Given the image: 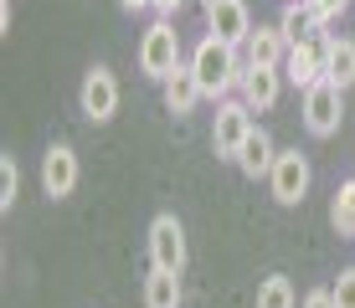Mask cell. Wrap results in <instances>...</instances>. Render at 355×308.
Returning <instances> with one entry per match:
<instances>
[{
    "label": "cell",
    "instance_id": "cell-1",
    "mask_svg": "<svg viewBox=\"0 0 355 308\" xmlns=\"http://www.w3.org/2000/svg\"><path fill=\"white\" fill-rule=\"evenodd\" d=\"M191 72H196V82H201V98H227L232 88H242L248 62L237 57V46L206 36V42H196V52H191Z\"/></svg>",
    "mask_w": 355,
    "mask_h": 308
},
{
    "label": "cell",
    "instance_id": "cell-2",
    "mask_svg": "<svg viewBox=\"0 0 355 308\" xmlns=\"http://www.w3.org/2000/svg\"><path fill=\"white\" fill-rule=\"evenodd\" d=\"M304 129L314 134V139H329V134L340 129V118H345V88H335L329 78H320L314 88H304Z\"/></svg>",
    "mask_w": 355,
    "mask_h": 308
},
{
    "label": "cell",
    "instance_id": "cell-3",
    "mask_svg": "<svg viewBox=\"0 0 355 308\" xmlns=\"http://www.w3.org/2000/svg\"><path fill=\"white\" fill-rule=\"evenodd\" d=\"M252 129H258V123H252V108L242 103V98H222V103H216V123H211L216 159H237V150L248 144Z\"/></svg>",
    "mask_w": 355,
    "mask_h": 308
},
{
    "label": "cell",
    "instance_id": "cell-4",
    "mask_svg": "<svg viewBox=\"0 0 355 308\" xmlns=\"http://www.w3.org/2000/svg\"><path fill=\"white\" fill-rule=\"evenodd\" d=\"M175 67H180V36H175L170 21H155V26L144 31V42H139V72L155 78V82H165Z\"/></svg>",
    "mask_w": 355,
    "mask_h": 308
},
{
    "label": "cell",
    "instance_id": "cell-5",
    "mask_svg": "<svg viewBox=\"0 0 355 308\" xmlns=\"http://www.w3.org/2000/svg\"><path fill=\"white\" fill-rule=\"evenodd\" d=\"M309 185H314L309 159H304L299 150H278V159H273V175H268V190H273V201H278V206H304Z\"/></svg>",
    "mask_w": 355,
    "mask_h": 308
},
{
    "label": "cell",
    "instance_id": "cell-6",
    "mask_svg": "<svg viewBox=\"0 0 355 308\" xmlns=\"http://www.w3.org/2000/svg\"><path fill=\"white\" fill-rule=\"evenodd\" d=\"M150 267H160V273H186V226L170 211L150 221Z\"/></svg>",
    "mask_w": 355,
    "mask_h": 308
},
{
    "label": "cell",
    "instance_id": "cell-7",
    "mask_svg": "<svg viewBox=\"0 0 355 308\" xmlns=\"http://www.w3.org/2000/svg\"><path fill=\"white\" fill-rule=\"evenodd\" d=\"M206 31L216 36V42H227V46H248V36H252V10H248V0H216V6H206Z\"/></svg>",
    "mask_w": 355,
    "mask_h": 308
},
{
    "label": "cell",
    "instance_id": "cell-8",
    "mask_svg": "<svg viewBox=\"0 0 355 308\" xmlns=\"http://www.w3.org/2000/svg\"><path fill=\"white\" fill-rule=\"evenodd\" d=\"M78 108H83V118L108 123L119 114V78L108 67H93L88 78H83V88H78Z\"/></svg>",
    "mask_w": 355,
    "mask_h": 308
},
{
    "label": "cell",
    "instance_id": "cell-9",
    "mask_svg": "<svg viewBox=\"0 0 355 308\" xmlns=\"http://www.w3.org/2000/svg\"><path fill=\"white\" fill-rule=\"evenodd\" d=\"M284 78L293 82V88H314V82L324 78V36H304V42H288Z\"/></svg>",
    "mask_w": 355,
    "mask_h": 308
},
{
    "label": "cell",
    "instance_id": "cell-10",
    "mask_svg": "<svg viewBox=\"0 0 355 308\" xmlns=\"http://www.w3.org/2000/svg\"><path fill=\"white\" fill-rule=\"evenodd\" d=\"M42 190L52 195V201H62V195L78 190V154H72L67 144H52V150L42 154Z\"/></svg>",
    "mask_w": 355,
    "mask_h": 308
},
{
    "label": "cell",
    "instance_id": "cell-11",
    "mask_svg": "<svg viewBox=\"0 0 355 308\" xmlns=\"http://www.w3.org/2000/svg\"><path fill=\"white\" fill-rule=\"evenodd\" d=\"M278 93H284V72H278V67H248V72H242L237 98L252 108V114H268V108L278 103Z\"/></svg>",
    "mask_w": 355,
    "mask_h": 308
},
{
    "label": "cell",
    "instance_id": "cell-12",
    "mask_svg": "<svg viewBox=\"0 0 355 308\" xmlns=\"http://www.w3.org/2000/svg\"><path fill=\"white\" fill-rule=\"evenodd\" d=\"M248 67H278L284 72V57H288V36H284V26H252V36H248Z\"/></svg>",
    "mask_w": 355,
    "mask_h": 308
},
{
    "label": "cell",
    "instance_id": "cell-13",
    "mask_svg": "<svg viewBox=\"0 0 355 308\" xmlns=\"http://www.w3.org/2000/svg\"><path fill=\"white\" fill-rule=\"evenodd\" d=\"M273 159H278V150H273V139H268V129H252L232 165H237L248 180H268V175H273Z\"/></svg>",
    "mask_w": 355,
    "mask_h": 308
},
{
    "label": "cell",
    "instance_id": "cell-14",
    "mask_svg": "<svg viewBox=\"0 0 355 308\" xmlns=\"http://www.w3.org/2000/svg\"><path fill=\"white\" fill-rule=\"evenodd\" d=\"M160 88H165V108H170V114H191V108L201 103V82H196L191 62H180V67L170 72Z\"/></svg>",
    "mask_w": 355,
    "mask_h": 308
},
{
    "label": "cell",
    "instance_id": "cell-15",
    "mask_svg": "<svg viewBox=\"0 0 355 308\" xmlns=\"http://www.w3.org/2000/svg\"><path fill=\"white\" fill-rule=\"evenodd\" d=\"M324 78L335 88H350L355 82V42L350 36H324Z\"/></svg>",
    "mask_w": 355,
    "mask_h": 308
},
{
    "label": "cell",
    "instance_id": "cell-16",
    "mask_svg": "<svg viewBox=\"0 0 355 308\" xmlns=\"http://www.w3.org/2000/svg\"><path fill=\"white\" fill-rule=\"evenodd\" d=\"M144 308H180V273L150 267V278H144Z\"/></svg>",
    "mask_w": 355,
    "mask_h": 308
},
{
    "label": "cell",
    "instance_id": "cell-17",
    "mask_svg": "<svg viewBox=\"0 0 355 308\" xmlns=\"http://www.w3.org/2000/svg\"><path fill=\"white\" fill-rule=\"evenodd\" d=\"M278 26H284L288 42H304V36H314V31L324 26V21L314 16V6H309V0H288V10H284V21H278Z\"/></svg>",
    "mask_w": 355,
    "mask_h": 308
},
{
    "label": "cell",
    "instance_id": "cell-18",
    "mask_svg": "<svg viewBox=\"0 0 355 308\" xmlns=\"http://www.w3.org/2000/svg\"><path fill=\"white\" fill-rule=\"evenodd\" d=\"M329 221H335L340 237H355V180H345L329 201Z\"/></svg>",
    "mask_w": 355,
    "mask_h": 308
},
{
    "label": "cell",
    "instance_id": "cell-19",
    "mask_svg": "<svg viewBox=\"0 0 355 308\" xmlns=\"http://www.w3.org/2000/svg\"><path fill=\"white\" fill-rule=\"evenodd\" d=\"M258 308H299V293H293L288 278H263L258 282Z\"/></svg>",
    "mask_w": 355,
    "mask_h": 308
},
{
    "label": "cell",
    "instance_id": "cell-20",
    "mask_svg": "<svg viewBox=\"0 0 355 308\" xmlns=\"http://www.w3.org/2000/svg\"><path fill=\"white\" fill-rule=\"evenodd\" d=\"M16 195H21V170H16L10 154H0V211H10Z\"/></svg>",
    "mask_w": 355,
    "mask_h": 308
},
{
    "label": "cell",
    "instance_id": "cell-21",
    "mask_svg": "<svg viewBox=\"0 0 355 308\" xmlns=\"http://www.w3.org/2000/svg\"><path fill=\"white\" fill-rule=\"evenodd\" d=\"M329 293H335V308H355V267H345Z\"/></svg>",
    "mask_w": 355,
    "mask_h": 308
},
{
    "label": "cell",
    "instance_id": "cell-22",
    "mask_svg": "<svg viewBox=\"0 0 355 308\" xmlns=\"http://www.w3.org/2000/svg\"><path fill=\"white\" fill-rule=\"evenodd\" d=\"M309 6H314V16H320L324 26H329V21H335V16H345V10L355 6V0H309Z\"/></svg>",
    "mask_w": 355,
    "mask_h": 308
},
{
    "label": "cell",
    "instance_id": "cell-23",
    "mask_svg": "<svg viewBox=\"0 0 355 308\" xmlns=\"http://www.w3.org/2000/svg\"><path fill=\"white\" fill-rule=\"evenodd\" d=\"M299 308H335V293H329V288H314V293H304Z\"/></svg>",
    "mask_w": 355,
    "mask_h": 308
},
{
    "label": "cell",
    "instance_id": "cell-24",
    "mask_svg": "<svg viewBox=\"0 0 355 308\" xmlns=\"http://www.w3.org/2000/svg\"><path fill=\"white\" fill-rule=\"evenodd\" d=\"M180 6H186V0H155V10H160V16H175Z\"/></svg>",
    "mask_w": 355,
    "mask_h": 308
},
{
    "label": "cell",
    "instance_id": "cell-25",
    "mask_svg": "<svg viewBox=\"0 0 355 308\" xmlns=\"http://www.w3.org/2000/svg\"><path fill=\"white\" fill-rule=\"evenodd\" d=\"M124 10H155V0H119Z\"/></svg>",
    "mask_w": 355,
    "mask_h": 308
}]
</instances>
